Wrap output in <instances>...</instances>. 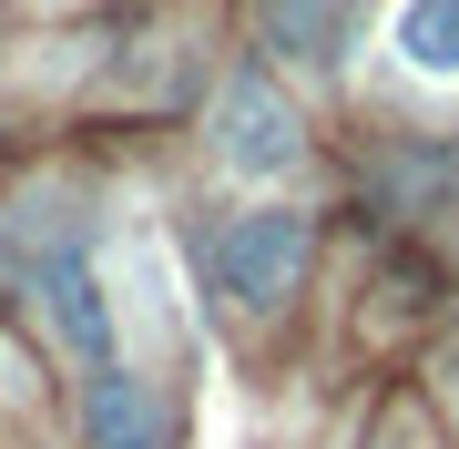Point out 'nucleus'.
Masks as SVG:
<instances>
[{
    "instance_id": "f257e3e1",
    "label": "nucleus",
    "mask_w": 459,
    "mask_h": 449,
    "mask_svg": "<svg viewBox=\"0 0 459 449\" xmlns=\"http://www.w3.org/2000/svg\"><path fill=\"white\" fill-rule=\"evenodd\" d=\"M307 246H316V225L296 215V204H255V215H235L214 235V286L246 316H276L296 297V276H307Z\"/></svg>"
},
{
    "instance_id": "f03ea898",
    "label": "nucleus",
    "mask_w": 459,
    "mask_h": 449,
    "mask_svg": "<svg viewBox=\"0 0 459 449\" xmlns=\"http://www.w3.org/2000/svg\"><path fill=\"white\" fill-rule=\"evenodd\" d=\"M82 449H174V399L133 367H102L82 388Z\"/></svg>"
},
{
    "instance_id": "7ed1b4c3",
    "label": "nucleus",
    "mask_w": 459,
    "mask_h": 449,
    "mask_svg": "<svg viewBox=\"0 0 459 449\" xmlns=\"http://www.w3.org/2000/svg\"><path fill=\"white\" fill-rule=\"evenodd\" d=\"M31 297L51 307V337H62L72 358H92V367H113V297H102V276L82 266V255H41V276H31Z\"/></svg>"
},
{
    "instance_id": "20e7f679",
    "label": "nucleus",
    "mask_w": 459,
    "mask_h": 449,
    "mask_svg": "<svg viewBox=\"0 0 459 449\" xmlns=\"http://www.w3.org/2000/svg\"><path fill=\"white\" fill-rule=\"evenodd\" d=\"M214 123H225V164H235V174H286L296 153H307V123L286 113L276 82H235Z\"/></svg>"
},
{
    "instance_id": "39448f33",
    "label": "nucleus",
    "mask_w": 459,
    "mask_h": 449,
    "mask_svg": "<svg viewBox=\"0 0 459 449\" xmlns=\"http://www.w3.org/2000/svg\"><path fill=\"white\" fill-rule=\"evenodd\" d=\"M347 11H358V0H255L276 62H337L347 51Z\"/></svg>"
},
{
    "instance_id": "423d86ee",
    "label": "nucleus",
    "mask_w": 459,
    "mask_h": 449,
    "mask_svg": "<svg viewBox=\"0 0 459 449\" xmlns=\"http://www.w3.org/2000/svg\"><path fill=\"white\" fill-rule=\"evenodd\" d=\"M398 51L429 82H459V0H409L398 11Z\"/></svg>"
}]
</instances>
